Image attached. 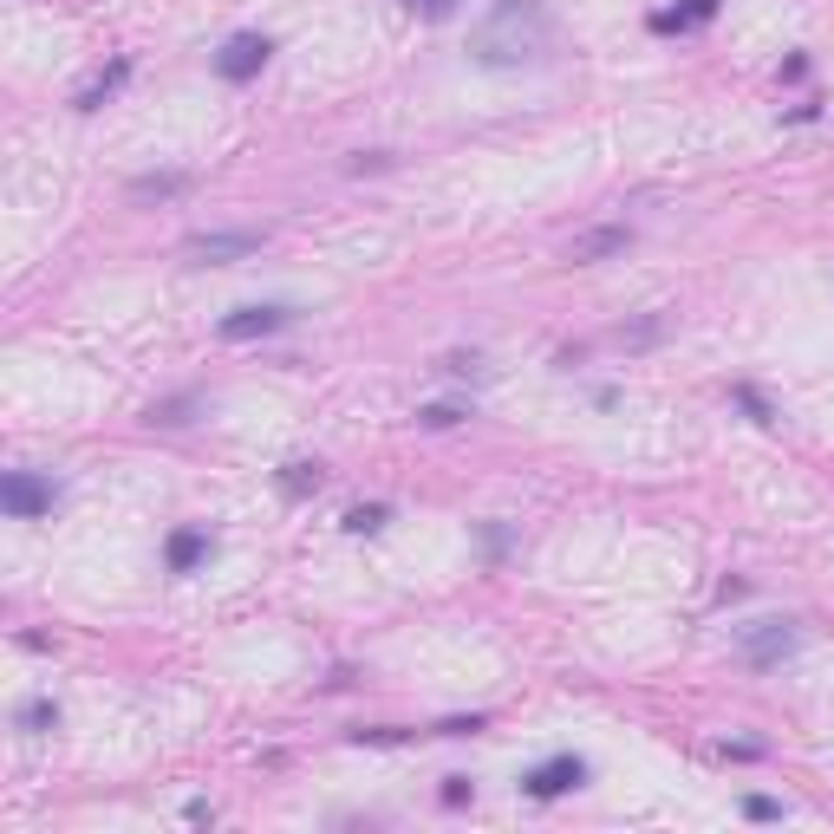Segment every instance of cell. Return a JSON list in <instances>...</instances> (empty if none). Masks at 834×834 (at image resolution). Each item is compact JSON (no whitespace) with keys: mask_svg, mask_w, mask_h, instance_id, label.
Segmentation results:
<instances>
[{"mask_svg":"<svg viewBox=\"0 0 834 834\" xmlns=\"http://www.w3.org/2000/svg\"><path fill=\"white\" fill-rule=\"evenodd\" d=\"M555 40V20L542 0H495L483 20L470 26V60L477 66H528Z\"/></svg>","mask_w":834,"mask_h":834,"instance_id":"1","label":"cell"},{"mask_svg":"<svg viewBox=\"0 0 834 834\" xmlns=\"http://www.w3.org/2000/svg\"><path fill=\"white\" fill-rule=\"evenodd\" d=\"M795 639H802V626L795 620H757V626L737 632V652H744V665L769 672V665H782V659L795 652Z\"/></svg>","mask_w":834,"mask_h":834,"instance_id":"2","label":"cell"},{"mask_svg":"<svg viewBox=\"0 0 834 834\" xmlns=\"http://www.w3.org/2000/svg\"><path fill=\"white\" fill-rule=\"evenodd\" d=\"M183 255H190L196 268H228V261L261 255V235H255V228H215V235H190Z\"/></svg>","mask_w":834,"mask_h":834,"instance_id":"3","label":"cell"},{"mask_svg":"<svg viewBox=\"0 0 834 834\" xmlns=\"http://www.w3.org/2000/svg\"><path fill=\"white\" fill-rule=\"evenodd\" d=\"M53 495H60V489L46 483V477H33V470H7V477H0V509H7L13 522L46 515V509H53Z\"/></svg>","mask_w":834,"mask_h":834,"instance_id":"4","label":"cell"},{"mask_svg":"<svg viewBox=\"0 0 834 834\" xmlns=\"http://www.w3.org/2000/svg\"><path fill=\"white\" fill-rule=\"evenodd\" d=\"M268 60H275V40H268V33H235V40L215 53V72H222L228 85H248Z\"/></svg>","mask_w":834,"mask_h":834,"instance_id":"5","label":"cell"},{"mask_svg":"<svg viewBox=\"0 0 834 834\" xmlns=\"http://www.w3.org/2000/svg\"><path fill=\"white\" fill-rule=\"evenodd\" d=\"M580 782H587V763H580V757H548V763H535L522 776V789H528L535 802H555V795L580 789Z\"/></svg>","mask_w":834,"mask_h":834,"instance_id":"6","label":"cell"},{"mask_svg":"<svg viewBox=\"0 0 834 834\" xmlns=\"http://www.w3.org/2000/svg\"><path fill=\"white\" fill-rule=\"evenodd\" d=\"M287 320H293V307H242V313L222 320V340H235V346H242V340H268V333H280Z\"/></svg>","mask_w":834,"mask_h":834,"instance_id":"7","label":"cell"},{"mask_svg":"<svg viewBox=\"0 0 834 834\" xmlns=\"http://www.w3.org/2000/svg\"><path fill=\"white\" fill-rule=\"evenodd\" d=\"M632 248V228H594V235H580L574 248H567V261H607V255H626Z\"/></svg>","mask_w":834,"mask_h":834,"instance_id":"8","label":"cell"},{"mask_svg":"<svg viewBox=\"0 0 834 834\" xmlns=\"http://www.w3.org/2000/svg\"><path fill=\"white\" fill-rule=\"evenodd\" d=\"M125 78H131V60H111V66L98 72V78H92V85H85L78 98H72V111H98V105H105V98H111V92H118Z\"/></svg>","mask_w":834,"mask_h":834,"instance_id":"9","label":"cell"},{"mask_svg":"<svg viewBox=\"0 0 834 834\" xmlns=\"http://www.w3.org/2000/svg\"><path fill=\"white\" fill-rule=\"evenodd\" d=\"M717 13V0H678L665 13H652V33H685V26H704Z\"/></svg>","mask_w":834,"mask_h":834,"instance_id":"10","label":"cell"},{"mask_svg":"<svg viewBox=\"0 0 834 834\" xmlns=\"http://www.w3.org/2000/svg\"><path fill=\"white\" fill-rule=\"evenodd\" d=\"M183 190H190V177H183V170H163V177H138L125 196H131V203H170V196H183Z\"/></svg>","mask_w":834,"mask_h":834,"instance_id":"11","label":"cell"},{"mask_svg":"<svg viewBox=\"0 0 834 834\" xmlns=\"http://www.w3.org/2000/svg\"><path fill=\"white\" fill-rule=\"evenodd\" d=\"M209 555V528H177L170 535V574H190Z\"/></svg>","mask_w":834,"mask_h":834,"instance_id":"12","label":"cell"},{"mask_svg":"<svg viewBox=\"0 0 834 834\" xmlns=\"http://www.w3.org/2000/svg\"><path fill=\"white\" fill-rule=\"evenodd\" d=\"M320 483H327V470H320V463H287V470H280V495H293V502H300V495H313Z\"/></svg>","mask_w":834,"mask_h":834,"instance_id":"13","label":"cell"},{"mask_svg":"<svg viewBox=\"0 0 834 834\" xmlns=\"http://www.w3.org/2000/svg\"><path fill=\"white\" fill-rule=\"evenodd\" d=\"M385 522H392L385 502H359V509H346V535H378Z\"/></svg>","mask_w":834,"mask_h":834,"instance_id":"14","label":"cell"},{"mask_svg":"<svg viewBox=\"0 0 834 834\" xmlns=\"http://www.w3.org/2000/svg\"><path fill=\"white\" fill-rule=\"evenodd\" d=\"M53 724H60V704H46V697L20 704V730H33V737H40V730H53Z\"/></svg>","mask_w":834,"mask_h":834,"instance_id":"15","label":"cell"},{"mask_svg":"<svg viewBox=\"0 0 834 834\" xmlns=\"http://www.w3.org/2000/svg\"><path fill=\"white\" fill-rule=\"evenodd\" d=\"M437 372H450V378H483V359H477V352H450Z\"/></svg>","mask_w":834,"mask_h":834,"instance_id":"16","label":"cell"},{"mask_svg":"<svg viewBox=\"0 0 834 834\" xmlns=\"http://www.w3.org/2000/svg\"><path fill=\"white\" fill-rule=\"evenodd\" d=\"M196 398H170V405H150V424H190Z\"/></svg>","mask_w":834,"mask_h":834,"instance_id":"17","label":"cell"},{"mask_svg":"<svg viewBox=\"0 0 834 834\" xmlns=\"http://www.w3.org/2000/svg\"><path fill=\"white\" fill-rule=\"evenodd\" d=\"M417 424H424V430H450V424H463V411H457V405H424Z\"/></svg>","mask_w":834,"mask_h":834,"instance_id":"18","label":"cell"},{"mask_svg":"<svg viewBox=\"0 0 834 834\" xmlns=\"http://www.w3.org/2000/svg\"><path fill=\"white\" fill-rule=\"evenodd\" d=\"M483 724H489L483 710H477V717H443V724H437V737H477Z\"/></svg>","mask_w":834,"mask_h":834,"instance_id":"19","label":"cell"},{"mask_svg":"<svg viewBox=\"0 0 834 834\" xmlns=\"http://www.w3.org/2000/svg\"><path fill=\"white\" fill-rule=\"evenodd\" d=\"M398 7H411L424 20H450V13H457V0H398Z\"/></svg>","mask_w":834,"mask_h":834,"instance_id":"20","label":"cell"},{"mask_svg":"<svg viewBox=\"0 0 834 834\" xmlns=\"http://www.w3.org/2000/svg\"><path fill=\"white\" fill-rule=\"evenodd\" d=\"M744 815H750V822H776V815H782V802H769V795H750V802H744Z\"/></svg>","mask_w":834,"mask_h":834,"instance_id":"21","label":"cell"},{"mask_svg":"<svg viewBox=\"0 0 834 834\" xmlns=\"http://www.w3.org/2000/svg\"><path fill=\"white\" fill-rule=\"evenodd\" d=\"M737 405H744V411L757 417V424H776V417H769V405L757 398V392H750V385H737Z\"/></svg>","mask_w":834,"mask_h":834,"instance_id":"22","label":"cell"},{"mask_svg":"<svg viewBox=\"0 0 834 834\" xmlns=\"http://www.w3.org/2000/svg\"><path fill=\"white\" fill-rule=\"evenodd\" d=\"M659 340V320H639L632 333H620V346H652Z\"/></svg>","mask_w":834,"mask_h":834,"instance_id":"23","label":"cell"},{"mask_svg":"<svg viewBox=\"0 0 834 834\" xmlns=\"http://www.w3.org/2000/svg\"><path fill=\"white\" fill-rule=\"evenodd\" d=\"M443 802L463 809V802H470V776H450V782H443Z\"/></svg>","mask_w":834,"mask_h":834,"instance_id":"24","label":"cell"},{"mask_svg":"<svg viewBox=\"0 0 834 834\" xmlns=\"http://www.w3.org/2000/svg\"><path fill=\"white\" fill-rule=\"evenodd\" d=\"M183 822H196V828H209V822H215V809H209V802H190V809H183Z\"/></svg>","mask_w":834,"mask_h":834,"instance_id":"25","label":"cell"}]
</instances>
